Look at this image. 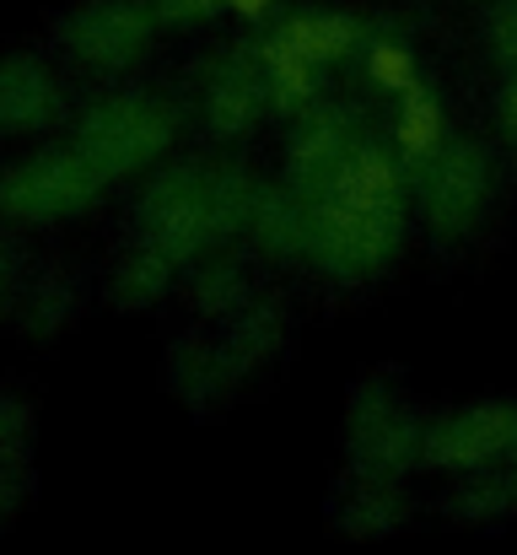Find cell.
Returning <instances> with one entry per match:
<instances>
[{"label":"cell","instance_id":"6","mask_svg":"<svg viewBox=\"0 0 517 555\" xmlns=\"http://www.w3.org/2000/svg\"><path fill=\"white\" fill-rule=\"evenodd\" d=\"M146 33H152V16L141 5H125V0H98L81 16H70V27H65L70 49L81 60H92V65H125V60H135L141 43H146Z\"/></svg>","mask_w":517,"mask_h":555},{"label":"cell","instance_id":"2","mask_svg":"<svg viewBox=\"0 0 517 555\" xmlns=\"http://www.w3.org/2000/svg\"><path fill=\"white\" fill-rule=\"evenodd\" d=\"M491 199V163L480 146H442L421 163V216L437 237H464L486 216Z\"/></svg>","mask_w":517,"mask_h":555},{"label":"cell","instance_id":"16","mask_svg":"<svg viewBox=\"0 0 517 555\" xmlns=\"http://www.w3.org/2000/svg\"><path fill=\"white\" fill-rule=\"evenodd\" d=\"M491 54H496L507 70H517V0L491 11Z\"/></svg>","mask_w":517,"mask_h":555},{"label":"cell","instance_id":"7","mask_svg":"<svg viewBox=\"0 0 517 555\" xmlns=\"http://www.w3.org/2000/svg\"><path fill=\"white\" fill-rule=\"evenodd\" d=\"M152 232H157V248L172 254V259L194 254L210 232H221L216 227V205H210V184L194 179V173L168 179L152 194Z\"/></svg>","mask_w":517,"mask_h":555},{"label":"cell","instance_id":"5","mask_svg":"<svg viewBox=\"0 0 517 555\" xmlns=\"http://www.w3.org/2000/svg\"><path fill=\"white\" fill-rule=\"evenodd\" d=\"M98 168L87 157H49L33 163L22 173L5 179V210L16 216H60V210H81L98 194Z\"/></svg>","mask_w":517,"mask_h":555},{"label":"cell","instance_id":"13","mask_svg":"<svg viewBox=\"0 0 517 555\" xmlns=\"http://www.w3.org/2000/svg\"><path fill=\"white\" fill-rule=\"evenodd\" d=\"M248 227L259 232V243L270 254H308V205L281 189H254Z\"/></svg>","mask_w":517,"mask_h":555},{"label":"cell","instance_id":"4","mask_svg":"<svg viewBox=\"0 0 517 555\" xmlns=\"http://www.w3.org/2000/svg\"><path fill=\"white\" fill-rule=\"evenodd\" d=\"M172 119L157 103H103L87 130H81V146H87V163L98 173H119V168H135L146 157H157L168 146Z\"/></svg>","mask_w":517,"mask_h":555},{"label":"cell","instance_id":"8","mask_svg":"<svg viewBox=\"0 0 517 555\" xmlns=\"http://www.w3.org/2000/svg\"><path fill=\"white\" fill-rule=\"evenodd\" d=\"M350 157V125L335 108H302V125L292 135V179L302 189H324Z\"/></svg>","mask_w":517,"mask_h":555},{"label":"cell","instance_id":"18","mask_svg":"<svg viewBox=\"0 0 517 555\" xmlns=\"http://www.w3.org/2000/svg\"><path fill=\"white\" fill-rule=\"evenodd\" d=\"M496 119H502L507 141H517V70H507V87H502V98H496Z\"/></svg>","mask_w":517,"mask_h":555},{"label":"cell","instance_id":"1","mask_svg":"<svg viewBox=\"0 0 517 555\" xmlns=\"http://www.w3.org/2000/svg\"><path fill=\"white\" fill-rule=\"evenodd\" d=\"M404 243V205H356L319 194L308 205V254L340 281H372Z\"/></svg>","mask_w":517,"mask_h":555},{"label":"cell","instance_id":"14","mask_svg":"<svg viewBox=\"0 0 517 555\" xmlns=\"http://www.w3.org/2000/svg\"><path fill=\"white\" fill-rule=\"evenodd\" d=\"M281 38H286L297 54H308L313 65H329V60H345V54L356 49L361 27H356L350 16H335V11H308V16H292V22L281 27Z\"/></svg>","mask_w":517,"mask_h":555},{"label":"cell","instance_id":"17","mask_svg":"<svg viewBox=\"0 0 517 555\" xmlns=\"http://www.w3.org/2000/svg\"><path fill=\"white\" fill-rule=\"evenodd\" d=\"M216 5H227V0H163L157 11H163V22H199V16H210Z\"/></svg>","mask_w":517,"mask_h":555},{"label":"cell","instance_id":"9","mask_svg":"<svg viewBox=\"0 0 517 555\" xmlns=\"http://www.w3.org/2000/svg\"><path fill=\"white\" fill-rule=\"evenodd\" d=\"M264 98H270V87L248 65H221L205 92V119L216 135H248L264 114Z\"/></svg>","mask_w":517,"mask_h":555},{"label":"cell","instance_id":"19","mask_svg":"<svg viewBox=\"0 0 517 555\" xmlns=\"http://www.w3.org/2000/svg\"><path fill=\"white\" fill-rule=\"evenodd\" d=\"M227 5H232L237 16H248V22H259V16L270 11V0H227Z\"/></svg>","mask_w":517,"mask_h":555},{"label":"cell","instance_id":"11","mask_svg":"<svg viewBox=\"0 0 517 555\" xmlns=\"http://www.w3.org/2000/svg\"><path fill=\"white\" fill-rule=\"evenodd\" d=\"M259 76H264V87H270V103H275V108H286V114L313 108L319 70H313V60H308V54H297L281 33H270V38L259 43Z\"/></svg>","mask_w":517,"mask_h":555},{"label":"cell","instance_id":"10","mask_svg":"<svg viewBox=\"0 0 517 555\" xmlns=\"http://www.w3.org/2000/svg\"><path fill=\"white\" fill-rule=\"evenodd\" d=\"M324 194H340L356 205H404V179H399V163L377 146H350L335 179L324 184Z\"/></svg>","mask_w":517,"mask_h":555},{"label":"cell","instance_id":"15","mask_svg":"<svg viewBox=\"0 0 517 555\" xmlns=\"http://www.w3.org/2000/svg\"><path fill=\"white\" fill-rule=\"evenodd\" d=\"M366 70H372V81L377 87H388V92H404V87H415L421 76H415V60H410V49L404 43H372V54H366Z\"/></svg>","mask_w":517,"mask_h":555},{"label":"cell","instance_id":"20","mask_svg":"<svg viewBox=\"0 0 517 555\" xmlns=\"http://www.w3.org/2000/svg\"><path fill=\"white\" fill-rule=\"evenodd\" d=\"M513 453H517V448H513ZM513 486H517V480H513Z\"/></svg>","mask_w":517,"mask_h":555},{"label":"cell","instance_id":"3","mask_svg":"<svg viewBox=\"0 0 517 555\" xmlns=\"http://www.w3.org/2000/svg\"><path fill=\"white\" fill-rule=\"evenodd\" d=\"M513 448H517V404L496 399V404L453 410L437 426H426L421 464H437V469H486L491 459H502Z\"/></svg>","mask_w":517,"mask_h":555},{"label":"cell","instance_id":"12","mask_svg":"<svg viewBox=\"0 0 517 555\" xmlns=\"http://www.w3.org/2000/svg\"><path fill=\"white\" fill-rule=\"evenodd\" d=\"M393 146H399V157L404 163H431L437 152H442V103H437V92L431 87H404L399 92V125H393Z\"/></svg>","mask_w":517,"mask_h":555}]
</instances>
